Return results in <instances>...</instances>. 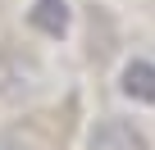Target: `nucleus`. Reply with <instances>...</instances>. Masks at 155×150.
Masks as SVG:
<instances>
[{
  "instance_id": "2",
  "label": "nucleus",
  "mask_w": 155,
  "mask_h": 150,
  "mask_svg": "<svg viewBox=\"0 0 155 150\" xmlns=\"http://www.w3.org/2000/svg\"><path fill=\"white\" fill-rule=\"evenodd\" d=\"M91 150H146V136L132 118H101L91 127Z\"/></svg>"
},
{
  "instance_id": "4",
  "label": "nucleus",
  "mask_w": 155,
  "mask_h": 150,
  "mask_svg": "<svg viewBox=\"0 0 155 150\" xmlns=\"http://www.w3.org/2000/svg\"><path fill=\"white\" fill-rule=\"evenodd\" d=\"M123 96L155 105V64H146V59H132V64L123 68Z\"/></svg>"
},
{
  "instance_id": "1",
  "label": "nucleus",
  "mask_w": 155,
  "mask_h": 150,
  "mask_svg": "<svg viewBox=\"0 0 155 150\" xmlns=\"http://www.w3.org/2000/svg\"><path fill=\"white\" fill-rule=\"evenodd\" d=\"M37 87H41V68H37L32 55H23V50H5L0 55V105H18Z\"/></svg>"
},
{
  "instance_id": "3",
  "label": "nucleus",
  "mask_w": 155,
  "mask_h": 150,
  "mask_svg": "<svg viewBox=\"0 0 155 150\" xmlns=\"http://www.w3.org/2000/svg\"><path fill=\"white\" fill-rule=\"evenodd\" d=\"M28 23L46 37H64L68 32V0H37L28 9Z\"/></svg>"
},
{
  "instance_id": "5",
  "label": "nucleus",
  "mask_w": 155,
  "mask_h": 150,
  "mask_svg": "<svg viewBox=\"0 0 155 150\" xmlns=\"http://www.w3.org/2000/svg\"><path fill=\"white\" fill-rule=\"evenodd\" d=\"M0 150H50V145H46L37 132L23 127V132H5V136H0Z\"/></svg>"
}]
</instances>
